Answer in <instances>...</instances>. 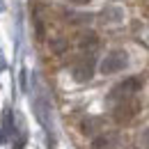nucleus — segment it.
Here are the masks:
<instances>
[{"label":"nucleus","instance_id":"nucleus-1","mask_svg":"<svg viewBox=\"0 0 149 149\" xmlns=\"http://www.w3.org/2000/svg\"><path fill=\"white\" fill-rule=\"evenodd\" d=\"M126 64H129L126 51H122V48H112V51H108L106 57L101 60L99 71H101L103 76H112V74H117V71H122V69H126Z\"/></svg>","mask_w":149,"mask_h":149},{"label":"nucleus","instance_id":"nucleus-2","mask_svg":"<svg viewBox=\"0 0 149 149\" xmlns=\"http://www.w3.org/2000/svg\"><path fill=\"white\" fill-rule=\"evenodd\" d=\"M138 112H140V101L135 96H129V99H122V101L115 103L112 119L119 122V124H129V122H133L138 117Z\"/></svg>","mask_w":149,"mask_h":149},{"label":"nucleus","instance_id":"nucleus-3","mask_svg":"<svg viewBox=\"0 0 149 149\" xmlns=\"http://www.w3.org/2000/svg\"><path fill=\"white\" fill-rule=\"evenodd\" d=\"M142 78L140 76H131V78H124L122 83H117L115 87L110 90V94H108V99H112V101H122V99H129V96H135V94L142 90Z\"/></svg>","mask_w":149,"mask_h":149},{"label":"nucleus","instance_id":"nucleus-4","mask_svg":"<svg viewBox=\"0 0 149 149\" xmlns=\"http://www.w3.org/2000/svg\"><path fill=\"white\" fill-rule=\"evenodd\" d=\"M94 71H96V60L92 57V53L78 57V60L74 62V67H71V76H74L78 83H87V80H92Z\"/></svg>","mask_w":149,"mask_h":149},{"label":"nucleus","instance_id":"nucleus-5","mask_svg":"<svg viewBox=\"0 0 149 149\" xmlns=\"http://www.w3.org/2000/svg\"><path fill=\"white\" fill-rule=\"evenodd\" d=\"M78 46H80L83 51L92 53L94 48L99 46V37H96L94 32H85V35H80V39H78Z\"/></svg>","mask_w":149,"mask_h":149},{"label":"nucleus","instance_id":"nucleus-6","mask_svg":"<svg viewBox=\"0 0 149 149\" xmlns=\"http://www.w3.org/2000/svg\"><path fill=\"white\" fill-rule=\"evenodd\" d=\"M69 2H74V5H90L92 0H69Z\"/></svg>","mask_w":149,"mask_h":149},{"label":"nucleus","instance_id":"nucleus-7","mask_svg":"<svg viewBox=\"0 0 149 149\" xmlns=\"http://www.w3.org/2000/svg\"><path fill=\"white\" fill-rule=\"evenodd\" d=\"M145 140H147V142H149V129L145 131Z\"/></svg>","mask_w":149,"mask_h":149}]
</instances>
